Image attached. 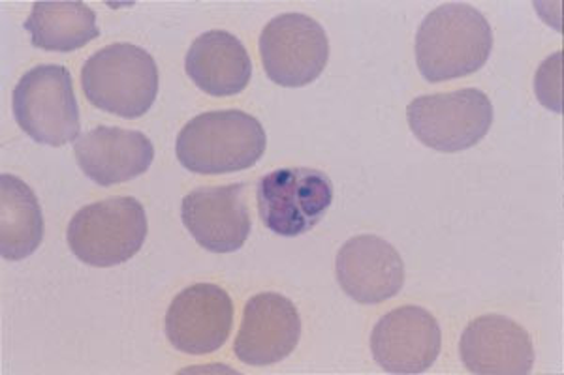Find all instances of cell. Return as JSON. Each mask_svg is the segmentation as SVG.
Masks as SVG:
<instances>
[{
	"label": "cell",
	"mask_w": 564,
	"mask_h": 375,
	"mask_svg": "<svg viewBox=\"0 0 564 375\" xmlns=\"http://www.w3.org/2000/svg\"><path fill=\"white\" fill-rule=\"evenodd\" d=\"M44 239V217L33 188L20 177H0V254L8 261L33 255Z\"/></svg>",
	"instance_id": "cell-17"
},
{
	"label": "cell",
	"mask_w": 564,
	"mask_h": 375,
	"mask_svg": "<svg viewBox=\"0 0 564 375\" xmlns=\"http://www.w3.org/2000/svg\"><path fill=\"white\" fill-rule=\"evenodd\" d=\"M443 348L441 324L420 306H401L372 329V359L388 374H423Z\"/></svg>",
	"instance_id": "cell-10"
},
{
	"label": "cell",
	"mask_w": 564,
	"mask_h": 375,
	"mask_svg": "<svg viewBox=\"0 0 564 375\" xmlns=\"http://www.w3.org/2000/svg\"><path fill=\"white\" fill-rule=\"evenodd\" d=\"M82 87L95 108L122 119H140L159 95V68L143 47L111 44L85 63Z\"/></svg>",
	"instance_id": "cell-3"
},
{
	"label": "cell",
	"mask_w": 564,
	"mask_h": 375,
	"mask_svg": "<svg viewBox=\"0 0 564 375\" xmlns=\"http://www.w3.org/2000/svg\"><path fill=\"white\" fill-rule=\"evenodd\" d=\"M340 289L359 305L393 299L404 284V263L390 242L375 235L352 236L335 260Z\"/></svg>",
	"instance_id": "cell-13"
},
{
	"label": "cell",
	"mask_w": 564,
	"mask_h": 375,
	"mask_svg": "<svg viewBox=\"0 0 564 375\" xmlns=\"http://www.w3.org/2000/svg\"><path fill=\"white\" fill-rule=\"evenodd\" d=\"M268 135L254 117L239 111H212L188 121L181 130L175 153L181 166L198 175H226L257 166Z\"/></svg>",
	"instance_id": "cell-2"
},
{
	"label": "cell",
	"mask_w": 564,
	"mask_h": 375,
	"mask_svg": "<svg viewBox=\"0 0 564 375\" xmlns=\"http://www.w3.org/2000/svg\"><path fill=\"white\" fill-rule=\"evenodd\" d=\"M459 353L470 374L527 375L534 366L529 332L500 313H486L470 321L463 331Z\"/></svg>",
	"instance_id": "cell-14"
},
{
	"label": "cell",
	"mask_w": 564,
	"mask_h": 375,
	"mask_svg": "<svg viewBox=\"0 0 564 375\" xmlns=\"http://www.w3.org/2000/svg\"><path fill=\"white\" fill-rule=\"evenodd\" d=\"M491 52V25L470 4H443L427 13L417 29L416 64L431 84L475 74L486 66Z\"/></svg>",
	"instance_id": "cell-1"
},
{
	"label": "cell",
	"mask_w": 564,
	"mask_h": 375,
	"mask_svg": "<svg viewBox=\"0 0 564 375\" xmlns=\"http://www.w3.org/2000/svg\"><path fill=\"white\" fill-rule=\"evenodd\" d=\"M148 217L134 198L87 205L68 223L72 254L90 267H116L132 260L148 236Z\"/></svg>",
	"instance_id": "cell-4"
},
{
	"label": "cell",
	"mask_w": 564,
	"mask_h": 375,
	"mask_svg": "<svg viewBox=\"0 0 564 375\" xmlns=\"http://www.w3.org/2000/svg\"><path fill=\"white\" fill-rule=\"evenodd\" d=\"M13 117L40 145L63 146L82 132L72 74L58 64H40L23 74L12 96Z\"/></svg>",
	"instance_id": "cell-5"
},
{
	"label": "cell",
	"mask_w": 564,
	"mask_h": 375,
	"mask_svg": "<svg viewBox=\"0 0 564 375\" xmlns=\"http://www.w3.org/2000/svg\"><path fill=\"white\" fill-rule=\"evenodd\" d=\"M181 220L202 249L213 254L238 252L252 230L247 185L202 186L186 194Z\"/></svg>",
	"instance_id": "cell-9"
},
{
	"label": "cell",
	"mask_w": 564,
	"mask_h": 375,
	"mask_svg": "<svg viewBox=\"0 0 564 375\" xmlns=\"http://www.w3.org/2000/svg\"><path fill=\"white\" fill-rule=\"evenodd\" d=\"M260 58L273 84L307 87L327 66L329 40L324 26L305 13H282L263 26Z\"/></svg>",
	"instance_id": "cell-8"
},
{
	"label": "cell",
	"mask_w": 564,
	"mask_h": 375,
	"mask_svg": "<svg viewBox=\"0 0 564 375\" xmlns=\"http://www.w3.org/2000/svg\"><path fill=\"white\" fill-rule=\"evenodd\" d=\"M406 119L423 145L438 153H462L489 134L494 103L478 89L420 96L409 103Z\"/></svg>",
	"instance_id": "cell-6"
},
{
	"label": "cell",
	"mask_w": 564,
	"mask_h": 375,
	"mask_svg": "<svg viewBox=\"0 0 564 375\" xmlns=\"http://www.w3.org/2000/svg\"><path fill=\"white\" fill-rule=\"evenodd\" d=\"M31 42L44 52L72 53L100 36L97 13L85 2H34L25 21Z\"/></svg>",
	"instance_id": "cell-18"
},
{
	"label": "cell",
	"mask_w": 564,
	"mask_h": 375,
	"mask_svg": "<svg viewBox=\"0 0 564 375\" xmlns=\"http://www.w3.org/2000/svg\"><path fill=\"white\" fill-rule=\"evenodd\" d=\"M234 327V302L223 287L194 284L172 300L166 313V337L186 355H209L220 350Z\"/></svg>",
	"instance_id": "cell-11"
},
{
	"label": "cell",
	"mask_w": 564,
	"mask_h": 375,
	"mask_svg": "<svg viewBox=\"0 0 564 375\" xmlns=\"http://www.w3.org/2000/svg\"><path fill=\"white\" fill-rule=\"evenodd\" d=\"M74 153L82 172L104 188L141 177L154 159L148 135L116 126H98L82 135Z\"/></svg>",
	"instance_id": "cell-15"
},
{
	"label": "cell",
	"mask_w": 564,
	"mask_h": 375,
	"mask_svg": "<svg viewBox=\"0 0 564 375\" xmlns=\"http://www.w3.org/2000/svg\"><path fill=\"white\" fill-rule=\"evenodd\" d=\"M258 214L281 236H300L318 225L334 203V185L326 173L311 167H282L260 178Z\"/></svg>",
	"instance_id": "cell-7"
},
{
	"label": "cell",
	"mask_w": 564,
	"mask_h": 375,
	"mask_svg": "<svg viewBox=\"0 0 564 375\" xmlns=\"http://www.w3.org/2000/svg\"><path fill=\"white\" fill-rule=\"evenodd\" d=\"M186 76L206 95L226 98L243 92L252 63L241 40L226 31H209L194 40L185 58Z\"/></svg>",
	"instance_id": "cell-16"
},
{
	"label": "cell",
	"mask_w": 564,
	"mask_h": 375,
	"mask_svg": "<svg viewBox=\"0 0 564 375\" xmlns=\"http://www.w3.org/2000/svg\"><path fill=\"white\" fill-rule=\"evenodd\" d=\"M302 318L281 293H260L247 302L236 338V355L249 366L281 363L297 348Z\"/></svg>",
	"instance_id": "cell-12"
}]
</instances>
